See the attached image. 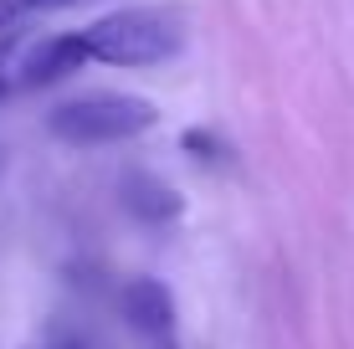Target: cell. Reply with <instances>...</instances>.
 I'll return each mask as SVG.
<instances>
[{"mask_svg":"<svg viewBox=\"0 0 354 349\" xmlns=\"http://www.w3.org/2000/svg\"><path fill=\"white\" fill-rule=\"evenodd\" d=\"M82 36L88 62H108V67H154L165 57H175L185 46V10L169 6H133V10H113V16L93 21Z\"/></svg>","mask_w":354,"mask_h":349,"instance_id":"cell-1","label":"cell"},{"mask_svg":"<svg viewBox=\"0 0 354 349\" xmlns=\"http://www.w3.org/2000/svg\"><path fill=\"white\" fill-rule=\"evenodd\" d=\"M154 103L149 98H133V93H88V98H72L57 103L46 113V129H52L62 144H118V139H139L154 129Z\"/></svg>","mask_w":354,"mask_h":349,"instance_id":"cell-2","label":"cell"},{"mask_svg":"<svg viewBox=\"0 0 354 349\" xmlns=\"http://www.w3.org/2000/svg\"><path fill=\"white\" fill-rule=\"evenodd\" d=\"M118 314L144 339H169V329H175V298H169V287L160 278H129L124 293H118Z\"/></svg>","mask_w":354,"mask_h":349,"instance_id":"cell-3","label":"cell"},{"mask_svg":"<svg viewBox=\"0 0 354 349\" xmlns=\"http://www.w3.org/2000/svg\"><path fill=\"white\" fill-rule=\"evenodd\" d=\"M82 62H88V52H82V36L67 31V36H52V41L31 46L26 62H21V88H46V82H62L72 77Z\"/></svg>","mask_w":354,"mask_h":349,"instance_id":"cell-4","label":"cell"},{"mask_svg":"<svg viewBox=\"0 0 354 349\" xmlns=\"http://www.w3.org/2000/svg\"><path fill=\"white\" fill-rule=\"evenodd\" d=\"M124 206L139 216V221L165 226V221L180 216V196H175V185H165L160 175H129L124 180Z\"/></svg>","mask_w":354,"mask_h":349,"instance_id":"cell-5","label":"cell"},{"mask_svg":"<svg viewBox=\"0 0 354 349\" xmlns=\"http://www.w3.org/2000/svg\"><path fill=\"white\" fill-rule=\"evenodd\" d=\"M21 16H26V10H21V6H16V0H0V36H6L10 26H16V21H21Z\"/></svg>","mask_w":354,"mask_h":349,"instance_id":"cell-6","label":"cell"},{"mask_svg":"<svg viewBox=\"0 0 354 349\" xmlns=\"http://www.w3.org/2000/svg\"><path fill=\"white\" fill-rule=\"evenodd\" d=\"M21 10H67V6H82V0H16Z\"/></svg>","mask_w":354,"mask_h":349,"instance_id":"cell-7","label":"cell"},{"mask_svg":"<svg viewBox=\"0 0 354 349\" xmlns=\"http://www.w3.org/2000/svg\"><path fill=\"white\" fill-rule=\"evenodd\" d=\"M6 93H10V77H6V67H0V103H6Z\"/></svg>","mask_w":354,"mask_h":349,"instance_id":"cell-8","label":"cell"},{"mask_svg":"<svg viewBox=\"0 0 354 349\" xmlns=\"http://www.w3.org/2000/svg\"><path fill=\"white\" fill-rule=\"evenodd\" d=\"M160 349H175V344H169V339H160Z\"/></svg>","mask_w":354,"mask_h":349,"instance_id":"cell-9","label":"cell"}]
</instances>
